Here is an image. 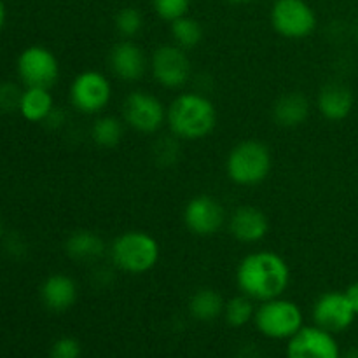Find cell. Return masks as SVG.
<instances>
[{
    "label": "cell",
    "mask_w": 358,
    "mask_h": 358,
    "mask_svg": "<svg viewBox=\"0 0 358 358\" xmlns=\"http://www.w3.org/2000/svg\"><path fill=\"white\" fill-rule=\"evenodd\" d=\"M255 308H257L255 306V301H252L250 297L240 292L238 296L226 301L222 317L229 327L241 329L250 324V322H254Z\"/></svg>",
    "instance_id": "24"
},
{
    "label": "cell",
    "mask_w": 358,
    "mask_h": 358,
    "mask_svg": "<svg viewBox=\"0 0 358 358\" xmlns=\"http://www.w3.org/2000/svg\"><path fill=\"white\" fill-rule=\"evenodd\" d=\"M236 287L255 303L275 299L290 285L289 262L271 250H255L238 262Z\"/></svg>",
    "instance_id": "1"
},
{
    "label": "cell",
    "mask_w": 358,
    "mask_h": 358,
    "mask_svg": "<svg viewBox=\"0 0 358 358\" xmlns=\"http://www.w3.org/2000/svg\"><path fill=\"white\" fill-rule=\"evenodd\" d=\"M168 107L145 90L128 93L122 101V121L142 135H154L166 124Z\"/></svg>",
    "instance_id": "8"
},
{
    "label": "cell",
    "mask_w": 358,
    "mask_h": 358,
    "mask_svg": "<svg viewBox=\"0 0 358 358\" xmlns=\"http://www.w3.org/2000/svg\"><path fill=\"white\" fill-rule=\"evenodd\" d=\"M108 69L122 83H138L149 70V56L133 38H121L108 51Z\"/></svg>",
    "instance_id": "14"
},
{
    "label": "cell",
    "mask_w": 358,
    "mask_h": 358,
    "mask_svg": "<svg viewBox=\"0 0 358 358\" xmlns=\"http://www.w3.org/2000/svg\"><path fill=\"white\" fill-rule=\"evenodd\" d=\"M149 70L156 84L175 91L191 80L192 63L185 49L177 44H161L149 56Z\"/></svg>",
    "instance_id": "9"
},
{
    "label": "cell",
    "mask_w": 358,
    "mask_h": 358,
    "mask_svg": "<svg viewBox=\"0 0 358 358\" xmlns=\"http://www.w3.org/2000/svg\"><path fill=\"white\" fill-rule=\"evenodd\" d=\"M114 28L121 38H135L143 30V14L136 7H122L115 14Z\"/></svg>",
    "instance_id": "25"
},
{
    "label": "cell",
    "mask_w": 358,
    "mask_h": 358,
    "mask_svg": "<svg viewBox=\"0 0 358 358\" xmlns=\"http://www.w3.org/2000/svg\"><path fill=\"white\" fill-rule=\"evenodd\" d=\"M184 224L198 238H212L227 224L226 208L210 194H198L184 208Z\"/></svg>",
    "instance_id": "11"
},
{
    "label": "cell",
    "mask_w": 358,
    "mask_h": 358,
    "mask_svg": "<svg viewBox=\"0 0 358 358\" xmlns=\"http://www.w3.org/2000/svg\"><path fill=\"white\" fill-rule=\"evenodd\" d=\"M287 358H341V348L332 332L304 325L287 341Z\"/></svg>",
    "instance_id": "13"
},
{
    "label": "cell",
    "mask_w": 358,
    "mask_h": 358,
    "mask_svg": "<svg viewBox=\"0 0 358 358\" xmlns=\"http://www.w3.org/2000/svg\"><path fill=\"white\" fill-rule=\"evenodd\" d=\"M166 126L171 135L185 142L208 138L217 126V107L206 94L185 91L168 105Z\"/></svg>",
    "instance_id": "2"
},
{
    "label": "cell",
    "mask_w": 358,
    "mask_h": 358,
    "mask_svg": "<svg viewBox=\"0 0 358 358\" xmlns=\"http://www.w3.org/2000/svg\"><path fill=\"white\" fill-rule=\"evenodd\" d=\"M79 297V287L72 276L65 273L49 275L41 285V301L49 311L63 313L69 311Z\"/></svg>",
    "instance_id": "17"
},
{
    "label": "cell",
    "mask_w": 358,
    "mask_h": 358,
    "mask_svg": "<svg viewBox=\"0 0 358 358\" xmlns=\"http://www.w3.org/2000/svg\"><path fill=\"white\" fill-rule=\"evenodd\" d=\"M311 114V103L301 91H289L280 94L271 108V117L282 128H299Z\"/></svg>",
    "instance_id": "18"
},
{
    "label": "cell",
    "mask_w": 358,
    "mask_h": 358,
    "mask_svg": "<svg viewBox=\"0 0 358 358\" xmlns=\"http://www.w3.org/2000/svg\"><path fill=\"white\" fill-rule=\"evenodd\" d=\"M353 105H355V94L343 83L324 84L317 94V108L322 117L327 121H345L352 114Z\"/></svg>",
    "instance_id": "16"
},
{
    "label": "cell",
    "mask_w": 358,
    "mask_h": 358,
    "mask_svg": "<svg viewBox=\"0 0 358 358\" xmlns=\"http://www.w3.org/2000/svg\"><path fill=\"white\" fill-rule=\"evenodd\" d=\"M170 34L173 38V44L182 49H194L203 41V27L198 20L187 16H182L170 24Z\"/></svg>",
    "instance_id": "23"
},
{
    "label": "cell",
    "mask_w": 358,
    "mask_h": 358,
    "mask_svg": "<svg viewBox=\"0 0 358 358\" xmlns=\"http://www.w3.org/2000/svg\"><path fill=\"white\" fill-rule=\"evenodd\" d=\"M17 76L27 87L55 86L59 77V62L51 49L44 45H30L17 56Z\"/></svg>",
    "instance_id": "10"
},
{
    "label": "cell",
    "mask_w": 358,
    "mask_h": 358,
    "mask_svg": "<svg viewBox=\"0 0 358 358\" xmlns=\"http://www.w3.org/2000/svg\"><path fill=\"white\" fill-rule=\"evenodd\" d=\"M6 248H7V252H9L10 255H14V257H20V255L23 254L24 248H27V247H24V243L20 240V238L13 236V238H9V240H7Z\"/></svg>",
    "instance_id": "30"
},
{
    "label": "cell",
    "mask_w": 358,
    "mask_h": 358,
    "mask_svg": "<svg viewBox=\"0 0 358 358\" xmlns=\"http://www.w3.org/2000/svg\"><path fill=\"white\" fill-rule=\"evenodd\" d=\"M126 122L115 115H98L91 124V140L101 149H114L124 138Z\"/></svg>",
    "instance_id": "22"
},
{
    "label": "cell",
    "mask_w": 358,
    "mask_h": 358,
    "mask_svg": "<svg viewBox=\"0 0 358 358\" xmlns=\"http://www.w3.org/2000/svg\"><path fill=\"white\" fill-rule=\"evenodd\" d=\"M341 358H358V348H350L348 352L341 353Z\"/></svg>",
    "instance_id": "32"
},
{
    "label": "cell",
    "mask_w": 358,
    "mask_h": 358,
    "mask_svg": "<svg viewBox=\"0 0 358 358\" xmlns=\"http://www.w3.org/2000/svg\"><path fill=\"white\" fill-rule=\"evenodd\" d=\"M175 140H178V138H175L173 136V140H161V142H157L156 149H154V156H156L157 163L163 164V166H171V164L177 163L178 154L180 152H178V150H175V149H178V145Z\"/></svg>",
    "instance_id": "29"
},
{
    "label": "cell",
    "mask_w": 358,
    "mask_h": 358,
    "mask_svg": "<svg viewBox=\"0 0 358 358\" xmlns=\"http://www.w3.org/2000/svg\"><path fill=\"white\" fill-rule=\"evenodd\" d=\"M3 23H6V6H3L2 0H0V30H2Z\"/></svg>",
    "instance_id": "33"
},
{
    "label": "cell",
    "mask_w": 358,
    "mask_h": 358,
    "mask_svg": "<svg viewBox=\"0 0 358 358\" xmlns=\"http://www.w3.org/2000/svg\"><path fill=\"white\" fill-rule=\"evenodd\" d=\"M20 87L13 83H0V112H13L20 108Z\"/></svg>",
    "instance_id": "28"
},
{
    "label": "cell",
    "mask_w": 358,
    "mask_h": 358,
    "mask_svg": "<svg viewBox=\"0 0 358 358\" xmlns=\"http://www.w3.org/2000/svg\"><path fill=\"white\" fill-rule=\"evenodd\" d=\"M345 294H346V297H348L350 303H352L353 310H355V313L358 317V282L352 283V285L345 290Z\"/></svg>",
    "instance_id": "31"
},
{
    "label": "cell",
    "mask_w": 358,
    "mask_h": 358,
    "mask_svg": "<svg viewBox=\"0 0 358 358\" xmlns=\"http://www.w3.org/2000/svg\"><path fill=\"white\" fill-rule=\"evenodd\" d=\"M49 358H83V346L72 336H63L52 343Z\"/></svg>",
    "instance_id": "27"
},
{
    "label": "cell",
    "mask_w": 358,
    "mask_h": 358,
    "mask_svg": "<svg viewBox=\"0 0 358 358\" xmlns=\"http://www.w3.org/2000/svg\"><path fill=\"white\" fill-rule=\"evenodd\" d=\"M3 234V226H2V220H0V238H2Z\"/></svg>",
    "instance_id": "36"
},
{
    "label": "cell",
    "mask_w": 358,
    "mask_h": 358,
    "mask_svg": "<svg viewBox=\"0 0 358 358\" xmlns=\"http://www.w3.org/2000/svg\"><path fill=\"white\" fill-rule=\"evenodd\" d=\"M161 248L156 238L147 231H124L108 247L112 266L126 275H145L156 268Z\"/></svg>",
    "instance_id": "3"
},
{
    "label": "cell",
    "mask_w": 358,
    "mask_h": 358,
    "mask_svg": "<svg viewBox=\"0 0 358 358\" xmlns=\"http://www.w3.org/2000/svg\"><path fill=\"white\" fill-rule=\"evenodd\" d=\"M269 21L273 30L289 41L311 37L318 27L317 10L306 0H275Z\"/></svg>",
    "instance_id": "6"
},
{
    "label": "cell",
    "mask_w": 358,
    "mask_h": 358,
    "mask_svg": "<svg viewBox=\"0 0 358 358\" xmlns=\"http://www.w3.org/2000/svg\"><path fill=\"white\" fill-rule=\"evenodd\" d=\"M254 325L257 332L273 341H289L304 327V315L299 304L283 296L259 303Z\"/></svg>",
    "instance_id": "5"
},
{
    "label": "cell",
    "mask_w": 358,
    "mask_h": 358,
    "mask_svg": "<svg viewBox=\"0 0 358 358\" xmlns=\"http://www.w3.org/2000/svg\"><path fill=\"white\" fill-rule=\"evenodd\" d=\"M226 2L234 3V6H241V3H248V2H250V0H226Z\"/></svg>",
    "instance_id": "34"
},
{
    "label": "cell",
    "mask_w": 358,
    "mask_h": 358,
    "mask_svg": "<svg viewBox=\"0 0 358 358\" xmlns=\"http://www.w3.org/2000/svg\"><path fill=\"white\" fill-rule=\"evenodd\" d=\"M112 80L100 70H84L70 84V103L84 115H100L112 101Z\"/></svg>",
    "instance_id": "7"
},
{
    "label": "cell",
    "mask_w": 358,
    "mask_h": 358,
    "mask_svg": "<svg viewBox=\"0 0 358 358\" xmlns=\"http://www.w3.org/2000/svg\"><path fill=\"white\" fill-rule=\"evenodd\" d=\"M65 254L76 262L94 264L108 254L103 238L91 229H77L65 240Z\"/></svg>",
    "instance_id": "19"
},
{
    "label": "cell",
    "mask_w": 358,
    "mask_h": 358,
    "mask_svg": "<svg viewBox=\"0 0 358 358\" xmlns=\"http://www.w3.org/2000/svg\"><path fill=\"white\" fill-rule=\"evenodd\" d=\"M353 37H355V41L358 44V20L355 21V27H353Z\"/></svg>",
    "instance_id": "35"
},
{
    "label": "cell",
    "mask_w": 358,
    "mask_h": 358,
    "mask_svg": "<svg viewBox=\"0 0 358 358\" xmlns=\"http://www.w3.org/2000/svg\"><path fill=\"white\" fill-rule=\"evenodd\" d=\"M55 108V98L48 87H27L21 93L17 110L28 122H45Z\"/></svg>",
    "instance_id": "21"
},
{
    "label": "cell",
    "mask_w": 358,
    "mask_h": 358,
    "mask_svg": "<svg viewBox=\"0 0 358 358\" xmlns=\"http://www.w3.org/2000/svg\"><path fill=\"white\" fill-rule=\"evenodd\" d=\"M192 0H152V9L159 20L173 23L182 16H187Z\"/></svg>",
    "instance_id": "26"
},
{
    "label": "cell",
    "mask_w": 358,
    "mask_h": 358,
    "mask_svg": "<svg viewBox=\"0 0 358 358\" xmlns=\"http://www.w3.org/2000/svg\"><path fill=\"white\" fill-rule=\"evenodd\" d=\"M231 236L243 245L261 243L269 233V219L261 208L250 205L238 206L227 217Z\"/></svg>",
    "instance_id": "15"
},
{
    "label": "cell",
    "mask_w": 358,
    "mask_h": 358,
    "mask_svg": "<svg viewBox=\"0 0 358 358\" xmlns=\"http://www.w3.org/2000/svg\"><path fill=\"white\" fill-rule=\"evenodd\" d=\"M224 306H226V299L219 290L203 287L189 297L187 311L194 320L210 324V322H215L217 318L222 317Z\"/></svg>",
    "instance_id": "20"
},
{
    "label": "cell",
    "mask_w": 358,
    "mask_h": 358,
    "mask_svg": "<svg viewBox=\"0 0 358 358\" xmlns=\"http://www.w3.org/2000/svg\"><path fill=\"white\" fill-rule=\"evenodd\" d=\"M271 150L261 140H241L227 154V178L240 187H255L262 184L271 173Z\"/></svg>",
    "instance_id": "4"
},
{
    "label": "cell",
    "mask_w": 358,
    "mask_h": 358,
    "mask_svg": "<svg viewBox=\"0 0 358 358\" xmlns=\"http://www.w3.org/2000/svg\"><path fill=\"white\" fill-rule=\"evenodd\" d=\"M311 318H313V324L324 331L339 334L352 327L357 313L345 292L329 290L317 297L311 310Z\"/></svg>",
    "instance_id": "12"
}]
</instances>
